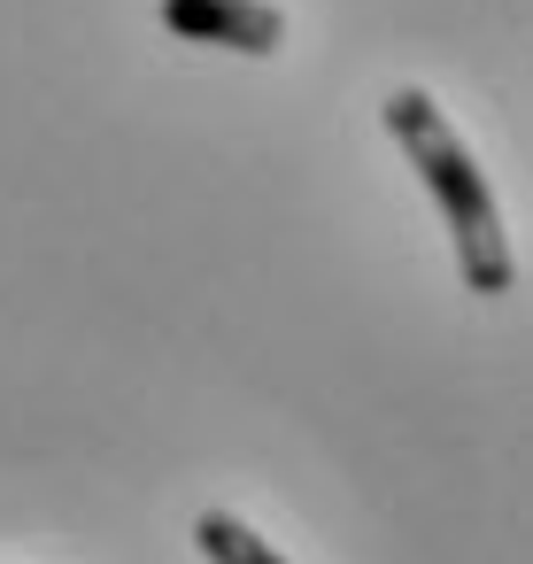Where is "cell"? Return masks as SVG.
Wrapping results in <instances>:
<instances>
[{"instance_id":"3","label":"cell","mask_w":533,"mask_h":564,"mask_svg":"<svg viewBox=\"0 0 533 564\" xmlns=\"http://www.w3.org/2000/svg\"><path fill=\"white\" fill-rule=\"evenodd\" d=\"M194 549H202L209 564H286V556H279L263 533H248L232 510H202V518H194Z\"/></svg>"},{"instance_id":"2","label":"cell","mask_w":533,"mask_h":564,"mask_svg":"<svg viewBox=\"0 0 533 564\" xmlns=\"http://www.w3.org/2000/svg\"><path fill=\"white\" fill-rule=\"evenodd\" d=\"M171 40L194 47H232V55H279L286 47V17L271 0H163Z\"/></svg>"},{"instance_id":"1","label":"cell","mask_w":533,"mask_h":564,"mask_svg":"<svg viewBox=\"0 0 533 564\" xmlns=\"http://www.w3.org/2000/svg\"><path fill=\"white\" fill-rule=\"evenodd\" d=\"M379 117H387L402 163L425 178V194H433V209H440V225H448V240H456V271H464V286H471V294H510L518 256H510L502 209H494V194H487L471 148H464L456 124L440 117V101H433L425 86H394Z\"/></svg>"}]
</instances>
